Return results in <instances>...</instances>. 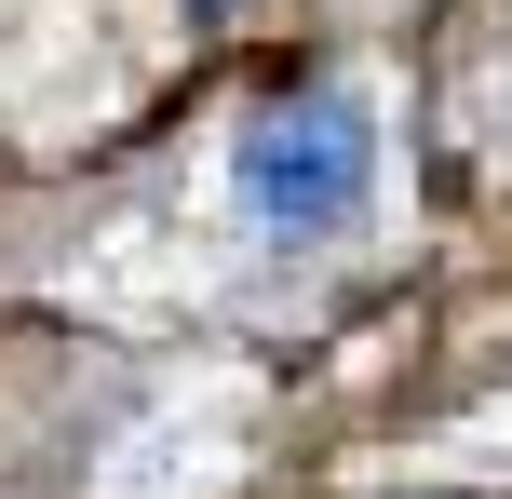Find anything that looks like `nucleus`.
Wrapping results in <instances>:
<instances>
[{"label": "nucleus", "mask_w": 512, "mask_h": 499, "mask_svg": "<svg viewBox=\"0 0 512 499\" xmlns=\"http://www.w3.org/2000/svg\"><path fill=\"white\" fill-rule=\"evenodd\" d=\"M230 203H243V230L270 243V257L337 243L364 203H378V122H364L351 95H283V108H256V122L230 135Z\"/></svg>", "instance_id": "f257e3e1"}, {"label": "nucleus", "mask_w": 512, "mask_h": 499, "mask_svg": "<svg viewBox=\"0 0 512 499\" xmlns=\"http://www.w3.org/2000/svg\"><path fill=\"white\" fill-rule=\"evenodd\" d=\"M189 14H230V0H189Z\"/></svg>", "instance_id": "f03ea898"}]
</instances>
